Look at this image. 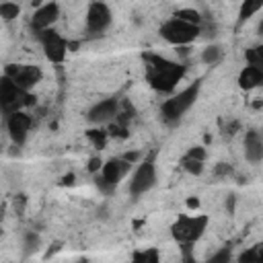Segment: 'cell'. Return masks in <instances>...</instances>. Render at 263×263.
<instances>
[{
	"instance_id": "13",
	"label": "cell",
	"mask_w": 263,
	"mask_h": 263,
	"mask_svg": "<svg viewBox=\"0 0 263 263\" xmlns=\"http://www.w3.org/2000/svg\"><path fill=\"white\" fill-rule=\"evenodd\" d=\"M121 111V105L115 97L109 99H101L99 103H95L88 111H86V121L90 125H109Z\"/></svg>"
},
{
	"instance_id": "6",
	"label": "cell",
	"mask_w": 263,
	"mask_h": 263,
	"mask_svg": "<svg viewBox=\"0 0 263 263\" xmlns=\"http://www.w3.org/2000/svg\"><path fill=\"white\" fill-rule=\"evenodd\" d=\"M156 181H158V168H156V154L152 152L144 156L140 162H136L134 171L129 173L127 191L132 197H142L154 189Z\"/></svg>"
},
{
	"instance_id": "21",
	"label": "cell",
	"mask_w": 263,
	"mask_h": 263,
	"mask_svg": "<svg viewBox=\"0 0 263 263\" xmlns=\"http://www.w3.org/2000/svg\"><path fill=\"white\" fill-rule=\"evenodd\" d=\"M0 16H2L4 23H12V21H16V18L21 16V6H18V2L4 0V2L0 4Z\"/></svg>"
},
{
	"instance_id": "27",
	"label": "cell",
	"mask_w": 263,
	"mask_h": 263,
	"mask_svg": "<svg viewBox=\"0 0 263 263\" xmlns=\"http://www.w3.org/2000/svg\"><path fill=\"white\" fill-rule=\"evenodd\" d=\"M257 33L263 37V16H261V21H259V25H257Z\"/></svg>"
},
{
	"instance_id": "9",
	"label": "cell",
	"mask_w": 263,
	"mask_h": 263,
	"mask_svg": "<svg viewBox=\"0 0 263 263\" xmlns=\"http://www.w3.org/2000/svg\"><path fill=\"white\" fill-rule=\"evenodd\" d=\"M113 23V12L109 8L107 2L103 0H92L86 8L84 14V25H86V33L90 35H103Z\"/></svg>"
},
{
	"instance_id": "3",
	"label": "cell",
	"mask_w": 263,
	"mask_h": 263,
	"mask_svg": "<svg viewBox=\"0 0 263 263\" xmlns=\"http://www.w3.org/2000/svg\"><path fill=\"white\" fill-rule=\"evenodd\" d=\"M210 226V216L205 214H181L171 224V238L179 247H193L203 238Z\"/></svg>"
},
{
	"instance_id": "11",
	"label": "cell",
	"mask_w": 263,
	"mask_h": 263,
	"mask_svg": "<svg viewBox=\"0 0 263 263\" xmlns=\"http://www.w3.org/2000/svg\"><path fill=\"white\" fill-rule=\"evenodd\" d=\"M60 4L49 0V2H43L41 6H37L29 18V29L31 33L35 35H41L43 31H49V29H55V23L60 21Z\"/></svg>"
},
{
	"instance_id": "5",
	"label": "cell",
	"mask_w": 263,
	"mask_h": 263,
	"mask_svg": "<svg viewBox=\"0 0 263 263\" xmlns=\"http://www.w3.org/2000/svg\"><path fill=\"white\" fill-rule=\"evenodd\" d=\"M158 35H160L168 45L187 47V45H191L193 41H197V37L201 35V25L183 21V18H179V16H171V18H166V21L160 25Z\"/></svg>"
},
{
	"instance_id": "14",
	"label": "cell",
	"mask_w": 263,
	"mask_h": 263,
	"mask_svg": "<svg viewBox=\"0 0 263 263\" xmlns=\"http://www.w3.org/2000/svg\"><path fill=\"white\" fill-rule=\"evenodd\" d=\"M238 88L240 90H257L263 86V64H245L242 70L238 72Z\"/></svg>"
},
{
	"instance_id": "16",
	"label": "cell",
	"mask_w": 263,
	"mask_h": 263,
	"mask_svg": "<svg viewBox=\"0 0 263 263\" xmlns=\"http://www.w3.org/2000/svg\"><path fill=\"white\" fill-rule=\"evenodd\" d=\"M181 166L189 173V175H201L203 173V168H205V150L201 148V146H193V148H189L185 154H183V158H181Z\"/></svg>"
},
{
	"instance_id": "28",
	"label": "cell",
	"mask_w": 263,
	"mask_h": 263,
	"mask_svg": "<svg viewBox=\"0 0 263 263\" xmlns=\"http://www.w3.org/2000/svg\"><path fill=\"white\" fill-rule=\"evenodd\" d=\"M199 205V201H195V199H189V208H197Z\"/></svg>"
},
{
	"instance_id": "8",
	"label": "cell",
	"mask_w": 263,
	"mask_h": 263,
	"mask_svg": "<svg viewBox=\"0 0 263 263\" xmlns=\"http://www.w3.org/2000/svg\"><path fill=\"white\" fill-rule=\"evenodd\" d=\"M39 43H41V49H43V55L47 62H51L53 66H62L68 58V39H64V35L55 29H49V31H43L41 35H37Z\"/></svg>"
},
{
	"instance_id": "2",
	"label": "cell",
	"mask_w": 263,
	"mask_h": 263,
	"mask_svg": "<svg viewBox=\"0 0 263 263\" xmlns=\"http://www.w3.org/2000/svg\"><path fill=\"white\" fill-rule=\"evenodd\" d=\"M199 92H201V82H199V80L187 84V86L181 88V90L171 92V95L162 101V105H160V119H162L166 125H177V123L189 113V109L197 103Z\"/></svg>"
},
{
	"instance_id": "25",
	"label": "cell",
	"mask_w": 263,
	"mask_h": 263,
	"mask_svg": "<svg viewBox=\"0 0 263 263\" xmlns=\"http://www.w3.org/2000/svg\"><path fill=\"white\" fill-rule=\"evenodd\" d=\"M103 162H105V160H101V156H92V158L88 160V173H90V175H97V173L101 171Z\"/></svg>"
},
{
	"instance_id": "26",
	"label": "cell",
	"mask_w": 263,
	"mask_h": 263,
	"mask_svg": "<svg viewBox=\"0 0 263 263\" xmlns=\"http://www.w3.org/2000/svg\"><path fill=\"white\" fill-rule=\"evenodd\" d=\"M230 259H232V255H230L228 249H222V251H218V253H214L210 257V261H214V263H218V261H230Z\"/></svg>"
},
{
	"instance_id": "12",
	"label": "cell",
	"mask_w": 263,
	"mask_h": 263,
	"mask_svg": "<svg viewBox=\"0 0 263 263\" xmlns=\"http://www.w3.org/2000/svg\"><path fill=\"white\" fill-rule=\"evenodd\" d=\"M4 123H6V134L10 138V142L14 146H23L31 134V127H33V117L29 115L27 109H21V111H12L8 115H4Z\"/></svg>"
},
{
	"instance_id": "1",
	"label": "cell",
	"mask_w": 263,
	"mask_h": 263,
	"mask_svg": "<svg viewBox=\"0 0 263 263\" xmlns=\"http://www.w3.org/2000/svg\"><path fill=\"white\" fill-rule=\"evenodd\" d=\"M144 64H146V82L150 84L152 90L160 95L175 92L187 72L183 62H175V60H168L156 53H146Z\"/></svg>"
},
{
	"instance_id": "15",
	"label": "cell",
	"mask_w": 263,
	"mask_h": 263,
	"mask_svg": "<svg viewBox=\"0 0 263 263\" xmlns=\"http://www.w3.org/2000/svg\"><path fill=\"white\" fill-rule=\"evenodd\" d=\"M242 154L245 160L251 164L263 162V136L257 129H251L242 138Z\"/></svg>"
},
{
	"instance_id": "19",
	"label": "cell",
	"mask_w": 263,
	"mask_h": 263,
	"mask_svg": "<svg viewBox=\"0 0 263 263\" xmlns=\"http://www.w3.org/2000/svg\"><path fill=\"white\" fill-rule=\"evenodd\" d=\"M222 58H224V49H222V45H218V43H210V45H205V47L201 49V62L208 64V66L220 64Z\"/></svg>"
},
{
	"instance_id": "22",
	"label": "cell",
	"mask_w": 263,
	"mask_h": 263,
	"mask_svg": "<svg viewBox=\"0 0 263 263\" xmlns=\"http://www.w3.org/2000/svg\"><path fill=\"white\" fill-rule=\"evenodd\" d=\"M132 259L134 261H142V263H158L160 261V253L154 247H150V249H144V251H136L132 255Z\"/></svg>"
},
{
	"instance_id": "18",
	"label": "cell",
	"mask_w": 263,
	"mask_h": 263,
	"mask_svg": "<svg viewBox=\"0 0 263 263\" xmlns=\"http://www.w3.org/2000/svg\"><path fill=\"white\" fill-rule=\"evenodd\" d=\"M236 261H240V263H263V240H259V242L251 245L249 249H245L236 257Z\"/></svg>"
},
{
	"instance_id": "17",
	"label": "cell",
	"mask_w": 263,
	"mask_h": 263,
	"mask_svg": "<svg viewBox=\"0 0 263 263\" xmlns=\"http://www.w3.org/2000/svg\"><path fill=\"white\" fill-rule=\"evenodd\" d=\"M261 10H263V0H240L236 23H238V25H245V23L251 21L255 14H259Z\"/></svg>"
},
{
	"instance_id": "7",
	"label": "cell",
	"mask_w": 263,
	"mask_h": 263,
	"mask_svg": "<svg viewBox=\"0 0 263 263\" xmlns=\"http://www.w3.org/2000/svg\"><path fill=\"white\" fill-rule=\"evenodd\" d=\"M33 103H35V97L29 90H23L6 74H2V78H0V105H2L4 115L12 113V111L27 109Z\"/></svg>"
},
{
	"instance_id": "20",
	"label": "cell",
	"mask_w": 263,
	"mask_h": 263,
	"mask_svg": "<svg viewBox=\"0 0 263 263\" xmlns=\"http://www.w3.org/2000/svg\"><path fill=\"white\" fill-rule=\"evenodd\" d=\"M86 138L92 142V146L95 148H105L107 146V140L111 138L109 136V132L107 129H103V125H95V127H90V129H86Z\"/></svg>"
},
{
	"instance_id": "23",
	"label": "cell",
	"mask_w": 263,
	"mask_h": 263,
	"mask_svg": "<svg viewBox=\"0 0 263 263\" xmlns=\"http://www.w3.org/2000/svg\"><path fill=\"white\" fill-rule=\"evenodd\" d=\"M245 64H263V43L245 49Z\"/></svg>"
},
{
	"instance_id": "24",
	"label": "cell",
	"mask_w": 263,
	"mask_h": 263,
	"mask_svg": "<svg viewBox=\"0 0 263 263\" xmlns=\"http://www.w3.org/2000/svg\"><path fill=\"white\" fill-rule=\"evenodd\" d=\"M173 16H179V18H183V21L201 25V14H199V10H195V8H179V10L173 12Z\"/></svg>"
},
{
	"instance_id": "4",
	"label": "cell",
	"mask_w": 263,
	"mask_h": 263,
	"mask_svg": "<svg viewBox=\"0 0 263 263\" xmlns=\"http://www.w3.org/2000/svg\"><path fill=\"white\" fill-rule=\"evenodd\" d=\"M134 166H136V162L129 160L125 154L107 158V160L103 162L101 171H99L97 175H92V177H95V185H97V189L103 191L105 195L113 193V191L117 189V185H119L125 177H129V173L134 171Z\"/></svg>"
},
{
	"instance_id": "10",
	"label": "cell",
	"mask_w": 263,
	"mask_h": 263,
	"mask_svg": "<svg viewBox=\"0 0 263 263\" xmlns=\"http://www.w3.org/2000/svg\"><path fill=\"white\" fill-rule=\"evenodd\" d=\"M4 74L23 90H33L43 80V70L37 64H8L4 68Z\"/></svg>"
}]
</instances>
